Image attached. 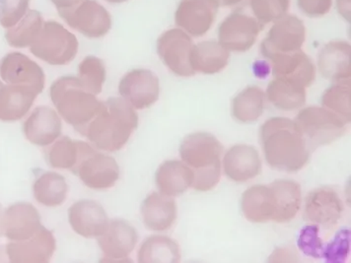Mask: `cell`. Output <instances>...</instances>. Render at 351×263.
<instances>
[{
  "label": "cell",
  "instance_id": "obj_1",
  "mask_svg": "<svg viewBox=\"0 0 351 263\" xmlns=\"http://www.w3.org/2000/svg\"><path fill=\"white\" fill-rule=\"evenodd\" d=\"M263 153L274 170L298 172L308 163L310 150L293 121L272 118L261 129Z\"/></svg>",
  "mask_w": 351,
  "mask_h": 263
},
{
  "label": "cell",
  "instance_id": "obj_2",
  "mask_svg": "<svg viewBox=\"0 0 351 263\" xmlns=\"http://www.w3.org/2000/svg\"><path fill=\"white\" fill-rule=\"evenodd\" d=\"M138 125V116L125 99H108L101 103L93 120L78 130L103 151L114 152L127 144Z\"/></svg>",
  "mask_w": 351,
  "mask_h": 263
},
{
  "label": "cell",
  "instance_id": "obj_3",
  "mask_svg": "<svg viewBox=\"0 0 351 263\" xmlns=\"http://www.w3.org/2000/svg\"><path fill=\"white\" fill-rule=\"evenodd\" d=\"M223 147L215 136L204 132L193 134L184 139L180 156L192 168L193 188L199 192L213 190L221 177V154Z\"/></svg>",
  "mask_w": 351,
  "mask_h": 263
},
{
  "label": "cell",
  "instance_id": "obj_4",
  "mask_svg": "<svg viewBox=\"0 0 351 263\" xmlns=\"http://www.w3.org/2000/svg\"><path fill=\"white\" fill-rule=\"evenodd\" d=\"M51 99L60 116L77 132L93 120L102 103L82 86L78 78L71 76L53 83Z\"/></svg>",
  "mask_w": 351,
  "mask_h": 263
},
{
  "label": "cell",
  "instance_id": "obj_5",
  "mask_svg": "<svg viewBox=\"0 0 351 263\" xmlns=\"http://www.w3.org/2000/svg\"><path fill=\"white\" fill-rule=\"evenodd\" d=\"M294 123L310 152L334 142L346 132V121L325 108H306L297 114Z\"/></svg>",
  "mask_w": 351,
  "mask_h": 263
},
{
  "label": "cell",
  "instance_id": "obj_6",
  "mask_svg": "<svg viewBox=\"0 0 351 263\" xmlns=\"http://www.w3.org/2000/svg\"><path fill=\"white\" fill-rule=\"evenodd\" d=\"M80 44L75 36L55 21L45 22L42 31L31 45L36 58L51 65L71 64L78 53Z\"/></svg>",
  "mask_w": 351,
  "mask_h": 263
},
{
  "label": "cell",
  "instance_id": "obj_7",
  "mask_svg": "<svg viewBox=\"0 0 351 263\" xmlns=\"http://www.w3.org/2000/svg\"><path fill=\"white\" fill-rule=\"evenodd\" d=\"M71 171L87 188L96 190L112 188L120 177V168L116 160L96 151L83 141L80 160Z\"/></svg>",
  "mask_w": 351,
  "mask_h": 263
},
{
  "label": "cell",
  "instance_id": "obj_8",
  "mask_svg": "<svg viewBox=\"0 0 351 263\" xmlns=\"http://www.w3.org/2000/svg\"><path fill=\"white\" fill-rule=\"evenodd\" d=\"M62 19L74 30L91 39L104 37L112 27V18L96 0H83L78 5L58 10Z\"/></svg>",
  "mask_w": 351,
  "mask_h": 263
},
{
  "label": "cell",
  "instance_id": "obj_9",
  "mask_svg": "<svg viewBox=\"0 0 351 263\" xmlns=\"http://www.w3.org/2000/svg\"><path fill=\"white\" fill-rule=\"evenodd\" d=\"M195 45L189 34L182 29H171L157 40V53L164 64L176 75L191 77L195 74L191 64Z\"/></svg>",
  "mask_w": 351,
  "mask_h": 263
},
{
  "label": "cell",
  "instance_id": "obj_10",
  "mask_svg": "<svg viewBox=\"0 0 351 263\" xmlns=\"http://www.w3.org/2000/svg\"><path fill=\"white\" fill-rule=\"evenodd\" d=\"M263 26L242 9L234 11L220 24L219 44L227 51L244 53L255 45Z\"/></svg>",
  "mask_w": 351,
  "mask_h": 263
},
{
  "label": "cell",
  "instance_id": "obj_11",
  "mask_svg": "<svg viewBox=\"0 0 351 263\" xmlns=\"http://www.w3.org/2000/svg\"><path fill=\"white\" fill-rule=\"evenodd\" d=\"M305 39L306 28L302 20L295 15H285L274 21L261 45V53L267 60L281 53H293L302 48Z\"/></svg>",
  "mask_w": 351,
  "mask_h": 263
},
{
  "label": "cell",
  "instance_id": "obj_12",
  "mask_svg": "<svg viewBox=\"0 0 351 263\" xmlns=\"http://www.w3.org/2000/svg\"><path fill=\"white\" fill-rule=\"evenodd\" d=\"M219 6V0H181L176 11V25L193 37H202L215 23Z\"/></svg>",
  "mask_w": 351,
  "mask_h": 263
},
{
  "label": "cell",
  "instance_id": "obj_13",
  "mask_svg": "<svg viewBox=\"0 0 351 263\" xmlns=\"http://www.w3.org/2000/svg\"><path fill=\"white\" fill-rule=\"evenodd\" d=\"M119 92L134 109H147L159 99V79L147 69H134L123 76Z\"/></svg>",
  "mask_w": 351,
  "mask_h": 263
},
{
  "label": "cell",
  "instance_id": "obj_14",
  "mask_svg": "<svg viewBox=\"0 0 351 263\" xmlns=\"http://www.w3.org/2000/svg\"><path fill=\"white\" fill-rule=\"evenodd\" d=\"M0 77L8 84L27 87L39 95L45 87V73L42 67L28 56L10 53L0 62Z\"/></svg>",
  "mask_w": 351,
  "mask_h": 263
},
{
  "label": "cell",
  "instance_id": "obj_15",
  "mask_svg": "<svg viewBox=\"0 0 351 263\" xmlns=\"http://www.w3.org/2000/svg\"><path fill=\"white\" fill-rule=\"evenodd\" d=\"M56 245L53 233L42 226L30 239L8 245L4 253L10 262L47 263L55 253Z\"/></svg>",
  "mask_w": 351,
  "mask_h": 263
},
{
  "label": "cell",
  "instance_id": "obj_16",
  "mask_svg": "<svg viewBox=\"0 0 351 263\" xmlns=\"http://www.w3.org/2000/svg\"><path fill=\"white\" fill-rule=\"evenodd\" d=\"M137 242L138 234L136 228L125 220H112L104 233L98 238L99 246L104 253L103 262L128 260Z\"/></svg>",
  "mask_w": 351,
  "mask_h": 263
},
{
  "label": "cell",
  "instance_id": "obj_17",
  "mask_svg": "<svg viewBox=\"0 0 351 263\" xmlns=\"http://www.w3.org/2000/svg\"><path fill=\"white\" fill-rule=\"evenodd\" d=\"M40 216L32 204L18 202L2 213V235L13 242L30 239L40 230Z\"/></svg>",
  "mask_w": 351,
  "mask_h": 263
},
{
  "label": "cell",
  "instance_id": "obj_18",
  "mask_svg": "<svg viewBox=\"0 0 351 263\" xmlns=\"http://www.w3.org/2000/svg\"><path fill=\"white\" fill-rule=\"evenodd\" d=\"M343 212V202L330 188H318L306 197L304 216L307 221L332 228L339 221Z\"/></svg>",
  "mask_w": 351,
  "mask_h": 263
},
{
  "label": "cell",
  "instance_id": "obj_19",
  "mask_svg": "<svg viewBox=\"0 0 351 263\" xmlns=\"http://www.w3.org/2000/svg\"><path fill=\"white\" fill-rule=\"evenodd\" d=\"M269 62L274 78L292 81L304 87L311 86L316 79V67L302 49L271 56Z\"/></svg>",
  "mask_w": 351,
  "mask_h": 263
},
{
  "label": "cell",
  "instance_id": "obj_20",
  "mask_svg": "<svg viewBox=\"0 0 351 263\" xmlns=\"http://www.w3.org/2000/svg\"><path fill=\"white\" fill-rule=\"evenodd\" d=\"M71 228L84 238H99L109 224L105 209L94 200H80L69 209Z\"/></svg>",
  "mask_w": 351,
  "mask_h": 263
},
{
  "label": "cell",
  "instance_id": "obj_21",
  "mask_svg": "<svg viewBox=\"0 0 351 263\" xmlns=\"http://www.w3.org/2000/svg\"><path fill=\"white\" fill-rule=\"evenodd\" d=\"M62 120L55 110L38 107L25 121L23 132L26 138L35 145L45 147L55 142L62 134Z\"/></svg>",
  "mask_w": 351,
  "mask_h": 263
},
{
  "label": "cell",
  "instance_id": "obj_22",
  "mask_svg": "<svg viewBox=\"0 0 351 263\" xmlns=\"http://www.w3.org/2000/svg\"><path fill=\"white\" fill-rule=\"evenodd\" d=\"M225 174L237 183H244L255 179L262 171V161L256 148L252 146H234L225 155L223 160Z\"/></svg>",
  "mask_w": 351,
  "mask_h": 263
},
{
  "label": "cell",
  "instance_id": "obj_23",
  "mask_svg": "<svg viewBox=\"0 0 351 263\" xmlns=\"http://www.w3.org/2000/svg\"><path fill=\"white\" fill-rule=\"evenodd\" d=\"M319 72L327 79L341 81L350 79L351 47L344 40H332L319 51Z\"/></svg>",
  "mask_w": 351,
  "mask_h": 263
},
{
  "label": "cell",
  "instance_id": "obj_24",
  "mask_svg": "<svg viewBox=\"0 0 351 263\" xmlns=\"http://www.w3.org/2000/svg\"><path fill=\"white\" fill-rule=\"evenodd\" d=\"M141 215L148 230L167 231L177 219V204L172 197L153 192L144 200Z\"/></svg>",
  "mask_w": 351,
  "mask_h": 263
},
{
  "label": "cell",
  "instance_id": "obj_25",
  "mask_svg": "<svg viewBox=\"0 0 351 263\" xmlns=\"http://www.w3.org/2000/svg\"><path fill=\"white\" fill-rule=\"evenodd\" d=\"M37 96L30 88L3 84L0 81V121L21 120L30 111Z\"/></svg>",
  "mask_w": 351,
  "mask_h": 263
},
{
  "label": "cell",
  "instance_id": "obj_26",
  "mask_svg": "<svg viewBox=\"0 0 351 263\" xmlns=\"http://www.w3.org/2000/svg\"><path fill=\"white\" fill-rule=\"evenodd\" d=\"M242 211L253 223L274 221L276 202L271 186H255L246 190L242 197Z\"/></svg>",
  "mask_w": 351,
  "mask_h": 263
},
{
  "label": "cell",
  "instance_id": "obj_27",
  "mask_svg": "<svg viewBox=\"0 0 351 263\" xmlns=\"http://www.w3.org/2000/svg\"><path fill=\"white\" fill-rule=\"evenodd\" d=\"M193 179L192 168L177 160L165 162L156 172V186L160 193L170 197L183 195L193 186Z\"/></svg>",
  "mask_w": 351,
  "mask_h": 263
},
{
  "label": "cell",
  "instance_id": "obj_28",
  "mask_svg": "<svg viewBox=\"0 0 351 263\" xmlns=\"http://www.w3.org/2000/svg\"><path fill=\"white\" fill-rule=\"evenodd\" d=\"M230 53L216 40H204L195 45L191 55V64L197 73L215 74L228 65Z\"/></svg>",
  "mask_w": 351,
  "mask_h": 263
},
{
  "label": "cell",
  "instance_id": "obj_29",
  "mask_svg": "<svg viewBox=\"0 0 351 263\" xmlns=\"http://www.w3.org/2000/svg\"><path fill=\"white\" fill-rule=\"evenodd\" d=\"M274 192L276 212L274 221L287 223L296 217L301 206V188L296 181L280 179L269 184Z\"/></svg>",
  "mask_w": 351,
  "mask_h": 263
},
{
  "label": "cell",
  "instance_id": "obj_30",
  "mask_svg": "<svg viewBox=\"0 0 351 263\" xmlns=\"http://www.w3.org/2000/svg\"><path fill=\"white\" fill-rule=\"evenodd\" d=\"M269 102L281 111L300 109L306 103V87L298 83L276 78L267 90Z\"/></svg>",
  "mask_w": 351,
  "mask_h": 263
},
{
  "label": "cell",
  "instance_id": "obj_31",
  "mask_svg": "<svg viewBox=\"0 0 351 263\" xmlns=\"http://www.w3.org/2000/svg\"><path fill=\"white\" fill-rule=\"evenodd\" d=\"M34 197L48 208L62 205L66 200L69 186L62 175L46 172L36 179L33 186Z\"/></svg>",
  "mask_w": 351,
  "mask_h": 263
},
{
  "label": "cell",
  "instance_id": "obj_32",
  "mask_svg": "<svg viewBox=\"0 0 351 263\" xmlns=\"http://www.w3.org/2000/svg\"><path fill=\"white\" fill-rule=\"evenodd\" d=\"M137 258L141 263H176L181 260V253L176 240L165 236H152L144 240Z\"/></svg>",
  "mask_w": 351,
  "mask_h": 263
},
{
  "label": "cell",
  "instance_id": "obj_33",
  "mask_svg": "<svg viewBox=\"0 0 351 263\" xmlns=\"http://www.w3.org/2000/svg\"><path fill=\"white\" fill-rule=\"evenodd\" d=\"M265 93L261 88L250 86L234 98L232 114L241 123L258 121L265 110Z\"/></svg>",
  "mask_w": 351,
  "mask_h": 263
},
{
  "label": "cell",
  "instance_id": "obj_34",
  "mask_svg": "<svg viewBox=\"0 0 351 263\" xmlns=\"http://www.w3.org/2000/svg\"><path fill=\"white\" fill-rule=\"evenodd\" d=\"M44 19L40 12L29 10L19 23L8 29L6 40L11 47L23 49L31 47L44 26Z\"/></svg>",
  "mask_w": 351,
  "mask_h": 263
},
{
  "label": "cell",
  "instance_id": "obj_35",
  "mask_svg": "<svg viewBox=\"0 0 351 263\" xmlns=\"http://www.w3.org/2000/svg\"><path fill=\"white\" fill-rule=\"evenodd\" d=\"M350 87V79L337 81L322 97L323 107L337 114L346 123H350L351 118Z\"/></svg>",
  "mask_w": 351,
  "mask_h": 263
},
{
  "label": "cell",
  "instance_id": "obj_36",
  "mask_svg": "<svg viewBox=\"0 0 351 263\" xmlns=\"http://www.w3.org/2000/svg\"><path fill=\"white\" fill-rule=\"evenodd\" d=\"M81 143L82 141L62 137L49 148L47 161L53 168L72 170L80 160Z\"/></svg>",
  "mask_w": 351,
  "mask_h": 263
},
{
  "label": "cell",
  "instance_id": "obj_37",
  "mask_svg": "<svg viewBox=\"0 0 351 263\" xmlns=\"http://www.w3.org/2000/svg\"><path fill=\"white\" fill-rule=\"evenodd\" d=\"M77 78L85 89L98 95L102 92L106 79L104 62L96 56H87L78 66Z\"/></svg>",
  "mask_w": 351,
  "mask_h": 263
},
{
  "label": "cell",
  "instance_id": "obj_38",
  "mask_svg": "<svg viewBox=\"0 0 351 263\" xmlns=\"http://www.w3.org/2000/svg\"><path fill=\"white\" fill-rule=\"evenodd\" d=\"M249 1L256 19L263 26L285 16L290 8V0H249Z\"/></svg>",
  "mask_w": 351,
  "mask_h": 263
},
{
  "label": "cell",
  "instance_id": "obj_39",
  "mask_svg": "<svg viewBox=\"0 0 351 263\" xmlns=\"http://www.w3.org/2000/svg\"><path fill=\"white\" fill-rule=\"evenodd\" d=\"M351 233L350 229H341L334 240L324 249L323 258L328 263H343L350 253Z\"/></svg>",
  "mask_w": 351,
  "mask_h": 263
},
{
  "label": "cell",
  "instance_id": "obj_40",
  "mask_svg": "<svg viewBox=\"0 0 351 263\" xmlns=\"http://www.w3.org/2000/svg\"><path fill=\"white\" fill-rule=\"evenodd\" d=\"M318 225H309L304 227L298 238V247L304 255L310 258H323L324 242L319 236Z\"/></svg>",
  "mask_w": 351,
  "mask_h": 263
},
{
  "label": "cell",
  "instance_id": "obj_41",
  "mask_svg": "<svg viewBox=\"0 0 351 263\" xmlns=\"http://www.w3.org/2000/svg\"><path fill=\"white\" fill-rule=\"evenodd\" d=\"M29 11V0H0V25L10 29Z\"/></svg>",
  "mask_w": 351,
  "mask_h": 263
},
{
  "label": "cell",
  "instance_id": "obj_42",
  "mask_svg": "<svg viewBox=\"0 0 351 263\" xmlns=\"http://www.w3.org/2000/svg\"><path fill=\"white\" fill-rule=\"evenodd\" d=\"M298 8L308 17L319 18L330 12L332 0H297Z\"/></svg>",
  "mask_w": 351,
  "mask_h": 263
},
{
  "label": "cell",
  "instance_id": "obj_43",
  "mask_svg": "<svg viewBox=\"0 0 351 263\" xmlns=\"http://www.w3.org/2000/svg\"><path fill=\"white\" fill-rule=\"evenodd\" d=\"M254 73L256 77L263 79V78L269 76V72H271V65L269 62L262 60V62H256L253 66Z\"/></svg>",
  "mask_w": 351,
  "mask_h": 263
},
{
  "label": "cell",
  "instance_id": "obj_44",
  "mask_svg": "<svg viewBox=\"0 0 351 263\" xmlns=\"http://www.w3.org/2000/svg\"><path fill=\"white\" fill-rule=\"evenodd\" d=\"M51 1L55 4L58 10H60V9L74 8V6L81 3L83 0H51Z\"/></svg>",
  "mask_w": 351,
  "mask_h": 263
},
{
  "label": "cell",
  "instance_id": "obj_45",
  "mask_svg": "<svg viewBox=\"0 0 351 263\" xmlns=\"http://www.w3.org/2000/svg\"><path fill=\"white\" fill-rule=\"evenodd\" d=\"M243 0H219L220 4L223 6H233L240 3Z\"/></svg>",
  "mask_w": 351,
  "mask_h": 263
},
{
  "label": "cell",
  "instance_id": "obj_46",
  "mask_svg": "<svg viewBox=\"0 0 351 263\" xmlns=\"http://www.w3.org/2000/svg\"><path fill=\"white\" fill-rule=\"evenodd\" d=\"M105 1L110 2V3H123V2L128 1V0H105Z\"/></svg>",
  "mask_w": 351,
  "mask_h": 263
},
{
  "label": "cell",
  "instance_id": "obj_47",
  "mask_svg": "<svg viewBox=\"0 0 351 263\" xmlns=\"http://www.w3.org/2000/svg\"><path fill=\"white\" fill-rule=\"evenodd\" d=\"M1 218H2V208H1V204H0V236L2 235V231H1Z\"/></svg>",
  "mask_w": 351,
  "mask_h": 263
}]
</instances>
